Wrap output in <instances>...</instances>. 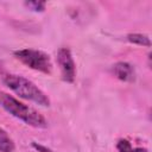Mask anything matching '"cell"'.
Returning <instances> with one entry per match:
<instances>
[{"label":"cell","mask_w":152,"mask_h":152,"mask_svg":"<svg viewBox=\"0 0 152 152\" xmlns=\"http://www.w3.org/2000/svg\"><path fill=\"white\" fill-rule=\"evenodd\" d=\"M0 152H15V145L5 129L0 127Z\"/></svg>","instance_id":"6"},{"label":"cell","mask_w":152,"mask_h":152,"mask_svg":"<svg viewBox=\"0 0 152 152\" xmlns=\"http://www.w3.org/2000/svg\"><path fill=\"white\" fill-rule=\"evenodd\" d=\"M127 40L132 44H137V45H141V46H151V40L150 37L142 33H129L127 34Z\"/></svg>","instance_id":"7"},{"label":"cell","mask_w":152,"mask_h":152,"mask_svg":"<svg viewBox=\"0 0 152 152\" xmlns=\"http://www.w3.org/2000/svg\"><path fill=\"white\" fill-rule=\"evenodd\" d=\"M14 57L26 66L43 74H50L52 70L50 56L44 51L34 49H21L14 51Z\"/></svg>","instance_id":"3"},{"label":"cell","mask_w":152,"mask_h":152,"mask_svg":"<svg viewBox=\"0 0 152 152\" xmlns=\"http://www.w3.org/2000/svg\"><path fill=\"white\" fill-rule=\"evenodd\" d=\"M0 106L14 118L24 121L26 125L36 127V128H45L48 127V121L45 118L38 113L32 107H28L13 97L12 95L0 91Z\"/></svg>","instance_id":"1"},{"label":"cell","mask_w":152,"mask_h":152,"mask_svg":"<svg viewBox=\"0 0 152 152\" xmlns=\"http://www.w3.org/2000/svg\"><path fill=\"white\" fill-rule=\"evenodd\" d=\"M4 72H5V68H4L2 62H0V74H4Z\"/></svg>","instance_id":"12"},{"label":"cell","mask_w":152,"mask_h":152,"mask_svg":"<svg viewBox=\"0 0 152 152\" xmlns=\"http://www.w3.org/2000/svg\"><path fill=\"white\" fill-rule=\"evenodd\" d=\"M24 5L34 12H43L45 10L46 2L45 1H25Z\"/></svg>","instance_id":"8"},{"label":"cell","mask_w":152,"mask_h":152,"mask_svg":"<svg viewBox=\"0 0 152 152\" xmlns=\"http://www.w3.org/2000/svg\"><path fill=\"white\" fill-rule=\"evenodd\" d=\"M114 76L124 82H133L135 80V71L132 64L127 62H118L112 68Z\"/></svg>","instance_id":"5"},{"label":"cell","mask_w":152,"mask_h":152,"mask_svg":"<svg viewBox=\"0 0 152 152\" xmlns=\"http://www.w3.org/2000/svg\"><path fill=\"white\" fill-rule=\"evenodd\" d=\"M116 150L119 152H132L133 147L127 139H120L116 142Z\"/></svg>","instance_id":"9"},{"label":"cell","mask_w":152,"mask_h":152,"mask_svg":"<svg viewBox=\"0 0 152 152\" xmlns=\"http://www.w3.org/2000/svg\"><path fill=\"white\" fill-rule=\"evenodd\" d=\"M2 82L21 99L33 101L40 106H50V99L48 97V95L42 89H39L38 86H36L32 81L20 75L7 74L4 76Z\"/></svg>","instance_id":"2"},{"label":"cell","mask_w":152,"mask_h":152,"mask_svg":"<svg viewBox=\"0 0 152 152\" xmlns=\"http://www.w3.org/2000/svg\"><path fill=\"white\" fill-rule=\"evenodd\" d=\"M148 68H151V53H148Z\"/></svg>","instance_id":"13"},{"label":"cell","mask_w":152,"mask_h":152,"mask_svg":"<svg viewBox=\"0 0 152 152\" xmlns=\"http://www.w3.org/2000/svg\"><path fill=\"white\" fill-rule=\"evenodd\" d=\"M32 147H33L36 151H38V152H53L51 148H49V147H46V146H44V145H40V144H38V142H32Z\"/></svg>","instance_id":"10"},{"label":"cell","mask_w":152,"mask_h":152,"mask_svg":"<svg viewBox=\"0 0 152 152\" xmlns=\"http://www.w3.org/2000/svg\"><path fill=\"white\" fill-rule=\"evenodd\" d=\"M57 63L61 69L62 80L72 83L76 77V65L71 55V51L68 48H61L57 52Z\"/></svg>","instance_id":"4"},{"label":"cell","mask_w":152,"mask_h":152,"mask_svg":"<svg viewBox=\"0 0 152 152\" xmlns=\"http://www.w3.org/2000/svg\"><path fill=\"white\" fill-rule=\"evenodd\" d=\"M132 152H148L145 147H135L132 150Z\"/></svg>","instance_id":"11"}]
</instances>
